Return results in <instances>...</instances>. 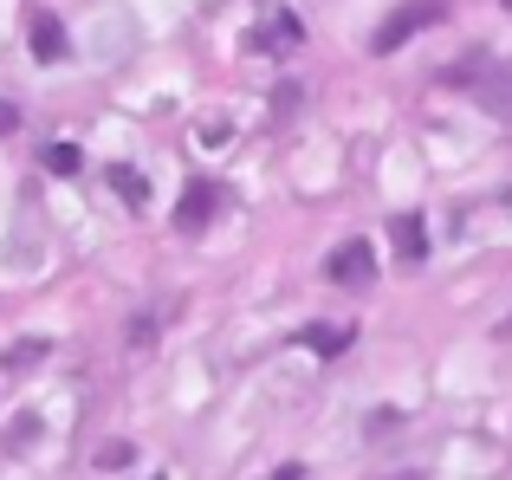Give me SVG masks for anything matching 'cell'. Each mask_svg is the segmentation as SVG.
Returning a JSON list of instances; mask_svg holds the SVG:
<instances>
[{
	"mask_svg": "<svg viewBox=\"0 0 512 480\" xmlns=\"http://www.w3.org/2000/svg\"><path fill=\"white\" fill-rule=\"evenodd\" d=\"M441 78H448V85H461L487 117L512 124V59H487V52H474L467 65H448Z\"/></svg>",
	"mask_w": 512,
	"mask_h": 480,
	"instance_id": "6da1fadb",
	"label": "cell"
},
{
	"mask_svg": "<svg viewBox=\"0 0 512 480\" xmlns=\"http://www.w3.org/2000/svg\"><path fill=\"white\" fill-rule=\"evenodd\" d=\"M441 20H448V7H441V0H409V7H396L383 26H376L370 46L376 52H396V46H409L415 33H428V26H441Z\"/></svg>",
	"mask_w": 512,
	"mask_h": 480,
	"instance_id": "7a4b0ae2",
	"label": "cell"
},
{
	"mask_svg": "<svg viewBox=\"0 0 512 480\" xmlns=\"http://www.w3.org/2000/svg\"><path fill=\"white\" fill-rule=\"evenodd\" d=\"M325 273H331V286H370V279H376V266H370V247H363V240H344V247L338 253H331V266H325Z\"/></svg>",
	"mask_w": 512,
	"mask_h": 480,
	"instance_id": "3957f363",
	"label": "cell"
},
{
	"mask_svg": "<svg viewBox=\"0 0 512 480\" xmlns=\"http://www.w3.org/2000/svg\"><path fill=\"white\" fill-rule=\"evenodd\" d=\"M214 208H221V189H214V182H188L182 208H175V228H182V234H201L214 221Z\"/></svg>",
	"mask_w": 512,
	"mask_h": 480,
	"instance_id": "277c9868",
	"label": "cell"
},
{
	"mask_svg": "<svg viewBox=\"0 0 512 480\" xmlns=\"http://www.w3.org/2000/svg\"><path fill=\"white\" fill-rule=\"evenodd\" d=\"M33 52H39L46 65H59V59H65V26L52 20V13H33Z\"/></svg>",
	"mask_w": 512,
	"mask_h": 480,
	"instance_id": "5b68a950",
	"label": "cell"
},
{
	"mask_svg": "<svg viewBox=\"0 0 512 480\" xmlns=\"http://www.w3.org/2000/svg\"><path fill=\"white\" fill-rule=\"evenodd\" d=\"M253 46H266V52H279V46H299V20L292 13H273V20L253 33Z\"/></svg>",
	"mask_w": 512,
	"mask_h": 480,
	"instance_id": "8992f818",
	"label": "cell"
},
{
	"mask_svg": "<svg viewBox=\"0 0 512 480\" xmlns=\"http://www.w3.org/2000/svg\"><path fill=\"white\" fill-rule=\"evenodd\" d=\"M396 253H402V260H422V253H428V234H422V215H396Z\"/></svg>",
	"mask_w": 512,
	"mask_h": 480,
	"instance_id": "52a82bcc",
	"label": "cell"
},
{
	"mask_svg": "<svg viewBox=\"0 0 512 480\" xmlns=\"http://www.w3.org/2000/svg\"><path fill=\"white\" fill-rule=\"evenodd\" d=\"M305 344H312L318 357H331V351H344V344H350V331H325V325H312V331H305Z\"/></svg>",
	"mask_w": 512,
	"mask_h": 480,
	"instance_id": "ba28073f",
	"label": "cell"
},
{
	"mask_svg": "<svg viewBox=\"0 0 512 480\" xmlns=\"http://www.w3.org/2000/svg\"><path fill=\"white\" fill-rule=\"evenodd\" d=\"M46 169H52V176H78V150H72V143H52V150H46Z\"/></svg>",
	"mask_w": 512,
	"mask_h": 480,
	"instance_id": "9c48e42d",
	"label": "cell"
},
{
	"mask_svg": "<svg viewBox=\"0 0 512 480\" xmlns=\"http://www.w3.org/2000/svg\"><path fill=\"white\" fill-rule=\"evenodd\" d=\"M111 182L124 189V202H137V208H143V195H150V189H143V176H130V169H111Z\"/></svg>",
	"mask_w": 512,
	"mask_h": 480,
	"instance_id": "30bf717a",
	"label": "cell"
},
{
	"mask_svg": "<svg viewBox=\"0 0 512 480\" xmlns=\"http://www.w3.org/2000/svg\"><path fill=\"white\" fill-rule=\"evenodd\" d=\"M33 357H46V344H13V351H7V370H20V364H33Z\"/></svg>",
	"mask_w": 512,
	"mask_h": 480,
	"instance_id": "8fae6325",
	"label": "cell"
},
{
	"mask_svg": "<svg viewBox=\"0 0 512 480\" xmlns=\"http://www.w3.org/2000/svg\"><path fill=\"white\" fill-rule=\"evenodd\" d=\"M13 124H20V111H7V104H0V137H7Z\"/></svg>",
	"mask_w": 512,
	"mask_h": 480,
	"instance_id": "7c38bea8",
	"label": "cell"
},
{
	"mask_svg": "<svg viewBox=\"0 0 512 480\" xmlns=\"http://www.w3.org/2000/svg\"><path fill=\"white\" fill-rule=\"evenodd\" d=\"M299 474H305V468H279V474H273V480H299Z\"/></svg>",
	"mask_w": 512,
	"mask_h": 480,
	"instance_id": "4fadbf2b",
	"label": "cell"
},
{
	"mask_svg": "<svg viewBox=\"0 0 512 480\" xmlns=\"http://www.w3.org/2000/svg\"><path fill=\"white\" fill-rule=\"evenodd\" d=\"M389 480H428V474H422V468H409V474H389Z\"/></svg>",
	"mask_w": 512,
	"mask_h": 480,
	"instance_id": "5bb4252c",
	"label": "cell"
},
{
	"mask_svg": "<svg viewBox=\"0 0 512 480\" xmlns=\"http://www.w3.org/2000/svg\"><path fill=\"white\" fill-rule=\"evenodd\" d=\"M500 7H506V13H512V0H500Z\"/></svg>",
	"mask_w": 512,
	"mask_h": 480,
	"instance_id": "9a60e30c",
	"label": "cell"
}]
</instances>
